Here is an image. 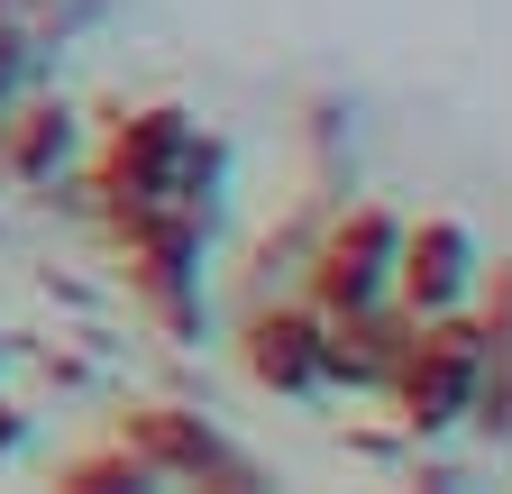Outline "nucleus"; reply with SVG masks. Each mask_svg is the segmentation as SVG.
Segmentation results:
<instances>
[{
    "instance_id": "f257e3e1",
    "label": "nucleus",
    "mask_w": 512,
    "mask_h": 494,
    "mask_svg": "<svg viewBox=\"0 0 512 494\" xmlns=\"http://www.w3.org/2000/svg\"><path fill=\"white\" fill-rule=\"evenodd\" d=\"M192 147V129H183V110H138L119 129V147H110V202H128V211H147V202H165V165Z\"/></svg>"
},
{
    "instance_id": "423d86ee",
    "label": "nucleus",
    "mask_w": 512,
    "mask_h": 494,
    "mask_svg": "<svg viewBox=\"0 0 512 494\" xmlns=\"http://www.w3.org/2000/svg\"><path fill=\"white\" fill-rule=\"evenodd\" d=\"M247 366H256L266 385H311V376H320V339H311V321H302V312L256 321V330H247Z\"/></svg>"
},
{
    "instance_id": "0eeeda50",
    "label": "nucleus",
    "mask_w": 512,
    "mask_h": 494,
    "mask_svg": "<svg viewBox=\"0 0 512 494\" xmlns=\"http://www.w3.org/2000/svg\"><path fill=\"white\" fill-rule=\"evenodd\" d=\"M46 147H64V110H37V129L19 138V165L37 174V165H46Z\"/></svg>"
},
{
    "instance_id": "f03ea898",
    "label": "nucleus",
    "mask_w": 512,
    "mask_h": 494,
    "mask_svg": "<svg viewBox=\"0 0 512 494\" xmlns=\"http://www.w3.org/2000/svg\"><path fill=\"white\" fill-rule=\"evenodd\" d=\"M384 247H394V220L384 211H357L330 247H320V302H330V312H366L375 302V284H384Z\"/></svg>"
},
{
    "instance_id": "39448f33",
    "label": "nucleus",
    "mask_w": 512,
    "mask_h": 494,
    "mask_svg": "<svg viewBox=\"0 0 512 494\" xmlns=\"http://www.w3.org/2000/svg\"><path fill=\"white\" fill-rule=\"evenodd\" d=\"M458 275H467V229H458V220L412 229V247H403V293H412V302H448V293H458Z\"/></svg>"
},
{
    "instance_id": "20e7f679",
    "label": "nucleus",
    "mask_w": 512,
    "mask_h": 494,
    "mask_svg": "<svg viewBox=\"0 0 512 494\" xmlns=\"http://www.w3.org/2000/svg\"><path fill=\"white\" fill-rule=\"evenodd\" d=\"M467 385H476V348H467V330L421 339V357L403 366V403H412V421H448V412L467 403Z\"/></svg>"
},
{
    "instance_id": "6e6552de",
    "label": "nucleus",
    "mask_w": 512,
    "mask_h": 494,
    "mask_svg": "<svg viewBox=\"0 0 512 494\" xmlns=\"http://www.w3.org/2000/svg\"><path fill=\"white\" fill-rule=\"evenodd\" d=\"M10 83H19V37L0 28V92H10Z\"/></svg>"
},
{
    "instance_id": "7ed1b4c3",
    "label": "nucleus",
    "mask_w": 512,
    "mask_h": 494,
    "mask_svg": "<svg viewBox=\"0 0 512 494\" xmlns=\"http://www.w3.org/2000/svg\"><path fill=\"white\" fill-rule=\"evenodd\" d=\"M128 440H138V458L165 476V467H192V476H220V485H247V458H229L220 440H211V430H192L183 412H165V403H138V412H128Z\"/></svg>"
}]
</instances>
